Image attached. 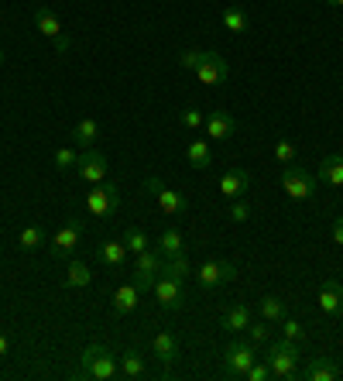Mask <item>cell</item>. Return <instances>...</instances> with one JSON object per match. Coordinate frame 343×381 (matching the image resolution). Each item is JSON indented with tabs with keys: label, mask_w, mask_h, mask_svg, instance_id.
I'll return each mask as SVG.
<instances>
[{
	"label": "cell",
	"mask_w": 343,
	"mask_h": 381,
	"mask_svg": "<svg viewBox=\"0 0 343 381\" xmlns=\"http://www.w3.org/2000/svg\"><path fill=\"white\" fill-rule=\"evenodd\" d=\"M117 207H120V189H117V182H96V186H90V192H86V210H90V216H114Z\"/></svg>",
	"instance_id": "cell-4"
},
{
	"label": "cell",
	"mask_w": 343,
	"mask_h": 381,
	"mask_svg": "<svg viewBox=\"0 0 343 381\" xmlns=\"http://www.w3.org/2000/svg\"><path fill=\"white\" fill-rule=\"evenodd\" d=\"M244 333H248V340H250V343H268V340H271L268 320H265V323H254V320H250V326L244 330Z\"/></svg>",
	"instance_id": "cell-36"
},
{
	"label": "cell",
	"mask_w": 343,
	"mask_h": 381,
	"mask_svg": "<svg viewBox=\"0 0 343 381\" xmlns=\"http://www.w3.org/2000/svg\"><path fill=\"white\" fill-rule=\"evenodd\" d=\"M196 76H199V83H206V86L227 83V76H230L227 58L220 56V52H203V62L196 66Z\"/></svg>",
	"instance_id": "cell-11"
},
{
	"label": "cell",
	"mask_w": 343,
	"mask_h": 381,
	"mask_svg": "<svg viewBox=\"0 0 343 381\" xmlns=\"http://www.w3.org/2000/svg\"><path fill=\"white\" fill-rule=\"evenodd\" d=\"M79 241H83V224H79V220H69V224H62V227L56 230L48 251H52V258H73Z\"/></svg>",
	"instance_id": "cell-10"
},
{
	"label": "cell",
	"mask_w": 343,
	"mask_h": 381,
	"mask_svg": "<svg viewBox=\"0 0 343 381\" xmlns=\"http://www.w3.org/2000/svg\"><path fill=\"white\" fill-rule=\"evenodd\" d=\"M220 21H223V28H227V31H233V35H244V31L250 28L248 11H244L241 4H230V7H223V14H220Z\"/></svg>",
	"instance_id": "cell-21"
},
{
	"label": "cell",
	"mask_w": 343,
	"mask_h": 381,
	"mask_svg": "<svg viewBox=\"0 0 343 381\" xmlns=\"http://www.w3.org/2000/svg\"><path fill=\"white\" fill-rule=\"evenodd\" d=\"M196 278H199V286L203 288H216V286H223V282H230V278H237V265H233V261L210 258V261H203V265H199Z\"/></svg>",
	"instance_id": "cell-9"
},
{
	"label": "cell",
	"mask_w": 343,
	"mask_h": 381,
	"mask_svg": "<svg viewBox=\"0 0 343 381\" xmlns=\"http://www.w3.org/2000/svg\"><path fill=\"white\" fill-rule=\"evenodd\" d=\"M299 361H302V343L288 340V337L268 343V367H271V378L299 381Z\"/></svg>",
	"instance_id": "cell-1"
},
{
	"label": "cell",
	"mask_w": 343,
	"mask_h": 381,
	"mask_svg": "<svg viewBox=\"0 0 343 381\" xmlns=\"http://www.w3.org/2000/svg\"><path fill=\"white\" fill-rule=\"evenodd\" d=\"M137 303H141V288L134 286V282H127V286H117L114 288L110 309H114V316H127V313H134V309H137Z\"/></svg>",
	"instance_id": "cell-17"
},
{
	"label": "cell",
	"mask_w": 343,
	"mask_h": 381,
	"mask_svg": "<svg viewBox=\"0 0 343 381\" xmlns=\"http://www.w3.org/2000/svg\"><path fill=\"white\" fill-rule=\"evenodd\" d=\"M206 134L210 137H216V141H227V137H233L237 134V120L227 114V110H213V114H206Z\"/></svg>",
	"instance_id": "cell-18"
},
{
	"label": "cell",
	"mask_w": 343,
	"mask_h": 381,
	"mask_svg": "<svg viewBox=\"0 0 343 381\" xmlns=\"http://www.w3.org/2000/svg\"><path fill=\"white\" fill-rule=\"evenodd\" d=\"M52 162H56V169H58V172H76L79 152H73V148H58V152L52 155Z\"/></svg>",
	"instance_id": "cell-33"
},
{
	"label": "cell",
	"mask_w": 343,
	"mask_h": 381,
	"mask_svg": "<svg viewBox=\"0 0 343 381\" xmlns=\"http://www.w3.org/2000/svg\"><path fill=\"white\" fill-rule=\"evenodd\" d=\"M120 378H144V357L137 354V350H124V357H120Z\"/></svg>",
	"instance_id": "cell-28"
},
{
	"label": "cell",
	"mask_w": 343,
	"mask_h": 381,
	"mask_svg": "<svg viewBox=\"0 0 343 381\" xmlns=\"http://www.w3.org/2000/svg\"><path fill=\"white\" fill-rule=\"evenodd\" d=\"M0 66H4V45H0Z\"/></svg>",
	"instance_id": "cell-44"
},
{
	"label": "cell",
	"mask_w": 343,
	"mask_h": 381,
	"mask_svg": "<svg viewBox=\"0 0 343 381\" xmlns=\"http://www.w3.org/2000/svg\"><path fill=\"white\" fill-rule=\"evenodd\" d=\"M220 323H223V330L244 333V330L250 326V309H248L244 303H233V306L227 309V313H223V320H220Z\"/></svg>",
	"instance_id": "cell-23"
},
{
	"label": "cell",
	"mask_w": 343,
	"mask_h": 381,
	"mask_svg": "<svg viewBox=\"0 0 343 381\" xmlns=\"http://www.w3.org/2000/svg\"><path fill=\"white\" fill-rule=\"evenodd\" d=\"M41 241H45V234H41V227L35 224V227H24V230H21L18 248L21 251H35V248H41Z\"/></svg>",
	"instance_id": "cell-32"
},
{
	"label": "cell",
	"mask_w": 343,
	"mask_h": 381,
	"mask_svg": "<svg viewBox=\"0 0 343 381\" xmlns=\"http://www.w3.org/2000/svg\"><path fill=\"white\" fill-rule=\"evenodd\" d=\"M244 378H248V381H268V378H271V367H268V361H265V364L254 361V364L248 367V375H244Z\"/></svg>",
	"instance_id": "cell-40"
},
{
	"label": "cell",
	"mask_w": 343,
	"mask_h": 381,
	"mask_svg": "<svg viewBox=\"0 0 343 381\" xmlns=\"http://www.w3.org/2000/svg\"><path fill=\"white\" fill-rule=\"evenodd\" d=\"M144 189H148L154 199H158L162 213H169V216H182V213H189V199H186V192H179V189H172V186H165L158 175H148V179H144Z\"/></svg>",
	"instance_id": "cell-5"
},
{
	"label": "cell",
	"mask_w": 343,
	"mask_h": 381,
	"mask_svg": "<svg viewBox=\"0 0 343 381\" xmlns=\"http://www.w3.org/2000/svg\"><path fill=\"white\" fill-rule=\"evenodd\" d=\"M7 350H11V340H7V337L0 333V357H7Z\"/></svg>",
	"instance_id": "cell-42"
},
{
	"label": "cell",
	"mask_w": 343,
	"mask_h": 381,
	"mask_svg": "<svg viewBox=\"0 0 343 381\" xmlns=\"http://www.w3.org/2000/svg\"><path fill=\"white\" fill-rule=\"evenodd\" d=\"M107 158L96 152V148H83L79 152V162H76V175L83 179V182H90V186H96V182H103L107 179Z\"/></svg>",
	"instance_id": "cell-8"
},
{
	"label": "cell",
	"mask_w": 343,
	"mask_h": 381,
	"mask_svg": "<svg viewBox=\"0 0 343 381\" xmlns=\"http://www.w3.org/2000/svg\"><path fill=\"white\" fill-rule=\"evenodd\" d=\"M248 216H250V203L241 196V199H233V207H230V220L233 224H248Z\"/></svg>",
	"instance_id": "cell-37"
},
{
	"label": "cell",
	"mask_w": 343,
	"mask_h": 381,
	"mask_svg": "<svg viewBox=\"0 0 343 381\" xmlns=\"http://www.w3.org/2000/svg\"><path fill=\"white\" fill-rule=\"evenodd\" d=\"M120 241L127 244V251H131V254H141V251H148V248H152L148 234H144L141 227H127V230H124V237H120Z\"/></svg>",
	"instance_id": "cell-31"
},
{
	"label": "cell",
	"mask_w": 343,
	"mask_h": 381,
	"mask_svg": "<svg viewBox=\"0 0 343 381\" xmlns=\"http://www.w3.org/2000/svg\"><path fill=\"white\" fill-rule=\"evenodd\" d=\"M220 192L227 199H241L244 192H250V172L248 169H227L220 179Z\"/></svg>",
	"instance_id": "cell-15"
},
{
	"label": "cell",
	"mask_w": 343,
	"mask_h": 381,
	"mask_svg": "<svg viewBox=\"0 0 343 381\" xmlns=\"http://www.w3.org/2000/svg\"><path fill=\"white\" fill-rule=\"evenodd\" d=\"M96 254H100V261H103V265L120 268L124 261H127V254H131V251H127L124 241H103V244L96 248Z\"/></svg>",
	"instance_id": "cell-22"
},
{
	"label": "cell",
	"mask_w": 343,
	"mask_h": 381,
	"mask_svg": "<svg viewBox=\"0 0 343 381\" xmlns=\"http://www.w3.org/2000/svg\"><path fill=\"white\" fill-rule=\"evenodd\" d=\"M117 357L103 347V343H90L83 350V367H79V378H93V381H110L117 378Z\"/></svg>",
	"instance_id": "cell-2"
},
{
	"label": "cell",
	"mask_w": 343,
	"mask_h": 381,
	"mask_svg": "<svg viewBox=\"0 0 343 381\" xmlns=\"http://www.w3.org/2000/svg\"><path fill=\"white\" fill-rule=\"evenodd\" d=\"M189 258L186 254H172V258H165V265H162V275H169V278H175V282H186L189 278Z\"/></svg>",
	"instance_id": "cell-30"
},
{
	"label": "cell",
	"mask_w": 343,
	"mask_h": 381,
	"mask_svg": "<svg viewBox=\"0 0 343 381\" xmlns=\"http://www.w3.org/2000/svg\"><path fill=\"white\" fill-rule=\"evenodd\" d=\"M162 265H165V254L162 251H141L137 254V261H134V286L141 288V292H148V288H154V278L162 275Z\"/></svg>",
	"instance_id": "cell-6"
},
{
	"label": "cell",
	"mask_w": 343,
	"mask_h": 381,
	"mask_svg": "<svg viewBox=\"0 0 343 381\" xmlns=\"http://www.w3.org/2000/svg\"><path fill=\"white\" fill-rule=\"evenodd\" d=\"M90 282H93V271H90V265H83V261H73L69 271H65V278H62L65 288H86Z\"/></svg>",
	"instance_id": "cell-26"
},
{
	"label": "cell",
	"mask_w": 343,
	"mask_h": 381,
	"mask_svg": "<svg viewBox=\"0 0 343 381\" xmlns=\"http://www.w3.org/2000/svg\"><path fill=\"white\" fill-rule=\"evenodd\" d=\"M282 337H288V340H295V343H305L302 323H295L292 316H285V320H282Z\"/></svg>",
	"instance_id": "cell-35"
},
{
	"label": "cell",
	"mask_w": 343,
	"mask_h": 381,
	"mask_svg": "<svg viewBox=\"0 0 343 381\" xmlns=\"http://www.w3.org/2000/svg\"><path fill=\"white\" fill-rule=\"evenodd\" d=\"M326 4H329V7H343V0H326Z\"/></svg>",
	"instance_id": "cell-43"
},
{
	"label": "cell",
	"mask_w": 343,
	"mask_h": 381,
	"mask_svg": "<svg viewBox=\"0 0 343 381\" xmlns=\"http://www.w3.org/2000/svg\"><path fill=\"white\" fill-rule=\"evenodd\" d=\"M340 378V367L329 357H309L302 371H299V381H337Z\"/></svg>",
	"instance_id": "cell-13"
},
{
	"label": "cell",
	"mask_w": 343,
	"mask_h": 381,
	"mask_svg": "<svg viewBox=\"0 0 343 381\" xmlns=\"http://www.w3.org/2000/svg\"><path fill=\"white\" fill-rule=\"evenodd\" d=\"M35 28H38V31L48 41L65 38V31H62V21H58V14L52 11V7H35Z\"/></svg>",
	"instance_id": "cell-19"
},
{
	"label": "cell",
	"mask_w": 343,
	"mask_h": 381,
	"mask_svg": "<svg viewBox=\"0 0 343 381\" xmlns=\"http://www.w3.org/2000/svg\"><path fill=\"white\" fill-rule=\"evenodd\" d=\"M152 350H154V357L162 361V367L169 371L172 364L179 361V337H175V333H169V330H165V333H154Z\"/></svg>",
	"instance_id": "cell-16"
},
{
	"label": "cell",
	"mask_w": 343,
	"mask_h": 381,
	"mask_svg": "<svg viewBox=\"0 0 343 381\" xmlns=\"http://www.w3.org/2000/svg\"><path fill=\"white\" fill-rule=\"evenodd\" d=\"M96 134H100V124H96L93 117H86V120H79L76 127H73V134H69V137H73V145L83 152V148H93Z\"/></svg>",
	"instance_id": "cell-24"
},
{
	"label": "cell",
	"mask_w": 343,
	"mask_h": 381,
	"mask_svg": "<svg viewBox=\"0 0 343 381\" xmlns=\"http://www.w3.org/2000/svg\"><path fill=\"white\" fill-rule=\"evenodd\" d=\"M329 237H333L337 248H343V216H337V220L329 224Z\"/></svg>",
	"instance_id": "cell-41"
},
{
	"label": "cell",
	"mask_w": 343,
	"mask_h": 381,
	"mask_svg": "<svg viewBox=\"0 0 343 381\" xmlns=\"http://www.w3.org/2000/svg\"><path fill=\"white\" fill-rule=\"evenodd\" d=\"M199 62H203V52H199V48H186V52L179 56V66H182V69H192V73H196Z\"/></svg>",
	"instance_id": "cell-39"
},
{
	"label": "cell",
	"mask_w": 343,
	"mask_h": 381,
	"mask_svg": "<svg viewBox=\"0 0 343 381\" xmlns=\"http://www.w3.org/2000/svg\"><path fill=\"white\" fill-rule=\"evenodd\" d=\"M154 299H158V306L162 309H169V313H175V309H182V303H186V292H182V282H175V278H169V275H162V278H154Z\"/></svg>",
	"instance_id": "cell-12"
},
{
	"label": "cell",
	"mask_w": 343,
	"mask_h": 381,
	"mask_svg": "<svg viewBox=\"0 0 343 381\" xmlns=\"http://www.w3.org/2000/svg\"><path fill=\"white\" fill-rule=\"evenodd\" d=\"M316 179L326 182V186H333V189H340L343 186V155H326L323 162H320V169H316Z\"/></svg>",
	"instance_id": "cell-20"
},
{
	"label": "cell",
	"mask_w": 343,
	"mask_h": 381,
	"mask_svg": "<svg viewBox=\"0 0 343 381\" xmlns=\"http://www.w3.org/2000/svg\"><path fill=\"white\" fill-rule=\"evenodd\" d=\"M295 155H299L295 141H288V137H278V141H275V158H278L282 165H292V162H295Z\"/></svg>",
	"instance_id": "cell-34"
},
{
	"label": "cell",
	"mask_w": 343,
	"mask_h": 381,
	"mask_svg": "<svg viewBox=\"0 0 343 381\" xmlns=\"http://www.w3.org/2000/svg\"><path fill=\"white\" fill-rule=\"evenodd\" d=\"M179 120H182V124H186V127H189V131H196V127H203V124H206V117L199 114V110H196V107H186V110H182V114H179Z\"/></svg>",
	"instance_id": "cell-38"
},
{
	"label": "cell",
	"mask_w": 343,
	"mask_h": 381,
	"mask_svg": "<svg viewBox=\"0 0 343 381\" xmlns=\"http://www.w3.org/2000/svg\"><path fill=\"white\" fill-rule=\"evenodd\" d=\"M158 251L165 254V258H172V254H186V244H182V234L175 227H165L162 234H158Z\"/></svg>",
	"instance_id": "cell-25"
},
{
	"label": "cell",
	"mask_w": 343,
	"mask_h": 381,
	"mask_svg": "<svg viewBox=\"0 0 343 381\" xmlns=\"http://www.w3.org/2000/svg\"><path fill=\"white\" fill-rule=\"evenodd\" d=\"M316 175H309L302 165H285L282 169V189H285L288 199H295V203H305V199H312L316 196Z\"/></svg>",
	"instance_id": "cell-3"
},
{
	"label": "cell",
	"mask_w": 343,
	"mask_h": 381,
	"mask_svg": "<svg viewBox=\"0 0 343 381\" xmlns=\"http://www.w3.org/2000/svg\"><path fill=\"white\" fill-rule=\"evenodd\" d=\"M186 158H189V165L192 169H210L213 165V152H210V145L199 137V141H192L189 148H186Z\"/></svg>",
	"instance_id": "cell-27"
},
{
	"label": "cell",
	"mask_w": 343,
	"mask_h": 381,
	"mask_svg": "<svg viewBox=\"0 0 343 381\" xmlns=\"http://www.w3.org/2000/svg\"><path fill=\"white\" fill-rule=\"evenodd\" d=\"M258 309H261V316H265L268 323H282L288 316V306L278 299V296H265L261 303H258Z\"/></svg>",
	"instance_id": "cell-29"
},
{
	"label": "cell",
	"mask_w": 343,
	"mask_h": 381,
	"mask_svg": "<svg viewBox=\"0 0 343 381\" xmlns=\"http://www.w3.org/2000/svg\"><path fill=\"white\" fill-rule=\"evenodd\" d=\"M316 303H320V309H323L326 316H340L343 313V286L337 282V278H326L323 286H320Z\"/></svg>",
	"instance_id": "cell-14"
},
{
	"label": "cell",
	"mask_w": 343,
	"mask_h": 381,
	"mask_svg": "<svg viewBox=\"0 0 343 381\" xmlns=\"http://www.w3.org/2000/svg\"><path fill=\"white\" fill-rule=\"evenodd\" d=\"M250 364H254V343L250 340L227 343V350H223V367H227L230 378H244Z\"/></svg>",
	"instance_id": "cell-7"
}]
</instances>
